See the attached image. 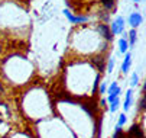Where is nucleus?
Here are the masks:
<instances>
[{
	"instance_id": "1",
	"label": "nucleus",
	"mask_w": 146,
	"mask_h": 138,
	"mask_svg": "<svg viewBox=\"0 0 146 138\" xmlns=\"http://www.w3.org/2000/svg\"><path fill=\"white\" fill-rule=\"evenodd\" d=\"M110 31H111L113 35H120V33H123V31H124V19H123L121 16H117L114 21L111 22Z\"/></svg>"
},
{
	"instance_id": "2",
	"label": "nucleus",
	"mask_w": 146,
	"mask_h": 138,
	"mask_svg": "<svg viewBox=\"0 0 146 138\" xmlns=\"http://www.w3.org/2000/svg\"><path fill=\"white\" fill-rule=\"evenodd\" d=\"M97 31H98V33L106 39V42L107 41H111L113 39V33H111V31H110V26L107 25V23H98V26H97Z\"/></svg>"
},
{
	"instance_id": "3",
	"label": "nucleus",
	"mask_w": 146,
	"mask_h": 138,
	"mask_svg": "<svg viewBox=\"0 0 146 138\" xmlns=\"http://www.w3.org/2000/svg\"><path fill=\"white\" fill-rule=\"evenodd\" d=\"M124 138H145V134H143L142 128L135 124V125L130 127L127 134H124Z\"/></svg>"
},
{
	"instance_id": "4",
	"label": "nucleus",
	"mask_w": 146,
	"mask_h": 138,
	"mask_svg": "<svg viewBox=\"0 0 146 138\" xmlns=\"http://www.w3.org/2000/svg\"><path fill=\"white\" fill-rule=\"evenodd\" d=\"M142 22H143V16L139 13V12H132L130 15H129V25L132 26V28H137V26H140L142 25Z\"/></svg>"
},
{
	"instance_id": "5",
	"label": "nucleus",
	"mask_w": 146,
	"mask_h": 138,
	"mask_svg": "<svg viewBox=\"0 0 146 138\" xmlns=\"http://www.w3.org/2000/svg\"><path fill=\"white\" fill-rule=\"evenodd\" d=\"M64 15L68 17V21L71 23H86L88 22V16H74L72 13H70V10H64Z\"/></svg>"
},
{
	"instance_id": "6",
	"label": "nucleus",
	"mask_w": 146,
	"mask_h": 138,
	"mask_svg": "<svg viewBox=\"0 0 146 138\" xmlns=\"http://www.w3.org/2000/svg\"><path fill=\"white\" fill-rule=\"evenodd\" d=\"M130 66H132V54H130V52H124V61H123V64H121V71H123L124 74H127Z\"/></svg>"
},
{
	"instance_id": "7",
	"label": "nucleus",
	"mask_w": 146,
	"mask_h": 138,
	"mask_svg": "<svg viewBox=\"0 0 146 138\" xmlns=\"http://www.w3.org/2000/svg\"><path fill=\"white\" fill-rule=\"evenodd\" d=\"M132 102H133V90H127V93H126V100H124V105H123V109L126 111V112L130 109Z\"/></svg>"
},
{
	"instance_id": "8",
	"label": "nucleus",
	"mask_w": 146,
	"mask_h": 138,
	"mask_svg": "<svg viewBox=\"0 0 146 138\" xmlns=\"http://www.w3.org/2000/svg\"><path fill=\"white\" fill-rule=\"evenodd\" d=\"M104 61H106V58H104L103 55H98V57H94V58H93L94 66H96L100 71H104Z\"/></svg>"
},
{
	"instance_id": "9",
	"label": "nucleus",
	"mask_w": 146,
	"mask_h": 138,
	"mask_svg": "<svg viewBox=\"0 0 146 138\" xmlns=\"http://www.w3.org/2000/svg\"><path fill=\"white\" fill-rule=\"evenodd\" d=\"M117 45H119V51H120L121 54L127 52V50H129V42H127V39H126V38H120Z\"/></svg>"
},
{
	"instance_id": "10",
	"label": "nucleus",
	"mask_w": 146,
	"mask_h": 138,
	"mask_svg": "<svg viewBox=\"0 0 146 138\" xmlns=\"http://www.w3.org/2000/svg\"><path fill=\"white\" fill-rule=\"evenodd\" d=\"M107 93H109V96H119L120 94V86L117 83H113L111 86L107 87Z\"/></svg>"
},
{
	"instance_id": "11",
	"label": "nucleus",
	"mask_w": 146,
	"mask_h": 138,
	"mask_svg": "<svg viewBox=\"0 0 146 138\" xmlns=\"http://www.w3.org/2000/svg\"><path fill=\"white\" fill-rule=\"evenodd\" d=\"M136 41H137V32H136V29L135 28H132L130 31H129V45L130 47H133L135 44H136Z\"/></svg>"
},
{
	"instance_id": "12",
	"label": "nucleus",
	"mask_w": 146,
	"mask_h": 138,
	"mask_svg": "<svg viewBox=\"0 0 146 138\" xmlns=\"http://www.w3.org/2000/svg\"><path fill=\"white\" fill-rule=\"evenodd\" d=\"M114 5H116V0H101V6L106 10L114 9Z\"/></svg>"
},
{
	"instance_id": "13",
	"label": "nucleus",
	"mask_w": 146,
	"mask_h": 138,
	"mask_svg": "<svg viewBox=\"0 0 146 138\" xmlns=\"http://www.w3.org/2000/svg\"><path fill=\"white\" fill-rule=\"evenodd\" d=\"M109 103H110V106H109L110 112H116V111L119 109V106H120V99H119V96L114 97V99H113L111 102H109Z\"/></svg>"
},
{
	"instance_id": "14",
	"label": "nucleus",
	"mask_w": 146,
	"mask_h": 138,
	"mask_svg": "<svg viewBox=\"0 0 146 138\" xmlns=\"http://www.w3.org/2000/svg\"><path fill=\"white\" fill-rule=\"evenodd\" d=\"M98 16H100V19H101L103 23H107V22L110 21V15H109L107 12H98Z\"/></svg>"
},
{
	"instance_id": "15",
	"label": "nucleus",
	"mask_w": 146,
	"mask_h": 138,
	"mask_svg": "<svg viewBox=\"0 0 146 138\" xmlns=\"http://www.w3.org/2000/svg\"><path fill=\"white\" fill-rule=\"evenodd\" d=\"M126 121H127V116H126V113H121V115L119 116V122H117V127H123L124 124H126Z\"/></svg>"
},
{
	"instance_id": "16",
	"label": "nucleus",
	"mask_w": 146,
	"mask_h": 138,
	"mask_svg": "<svg viewBox=\"0 0 146 138\" xmlns=\"http://www.w3.org/2000/svg\"><path fill=\"white\" fill-rule=\"evenodd\" d=\"M137 83H139V76L136 73H133L132 74V78H130V84L135 87V86H137Z\"/></svg>"
},
{
	"instance_id": "17",
	"label": "nucleus",
	"mask_w": 146,
	"mask_h": 138,
	"mask_svg": "<svg viewBox=\"0 0 146 138\" xmlns=\"http://www.w3.org/2000/svg\"><path fill=\"white\" fill-rule=\"evenodd\" d=\"M113 138H124V134L121 131V127H116V134Z\"/></svg>"
},
{
	"instance_id": "18",
	"label": "nucleus",
	"mask_w": 146,
	"mask_h": 138,
	"mask_svg": "<svg viewBox=\"0 0 146 138\" xmlns=\"http://www.w3.org/2000/svg\"><path fill=\"white\" fill-rule=\"evenodd\" d=\"M107 87H109V83H107V80L106 82H103L101 83V86H100V94H104V93H106V90H107Z\"/></svg>"
},
{
	"instance_id": "19",
	"label": "nucleus",
	"mask_w": 146,
	"mask_h": 138,
	"mask_svg": "<svg viewBox=\"0 0 146 138\" xmlns=\"http://www.w3.org/2000/svg\"><path fill=\"white\" fill-rule=\"evenodd\" d=\"M145 103H146V97H145V94L142 96V99H140V102H139V111H145Z\"/></svg>"
},
{
	"instance_id": "20",
	"label": "nucleus",
	"mask_w": 146,
	"mask_h": 138,
	"mask_svg": "<svg viewBox=\"0 0 146 138\" xmlns=\"http://www.w3.org/2000/svg\"><path fill=\"white\" fill-rule=\"evenodd\" d=\"M113 67H114V58H110V60H109V64H107V71L111 73V71H113Z\"/></svg>"
},
{
	"instance_id": "21",
	"label": "nucleus",
	"mask_w": 146,
	"mask_h": 138,
	"mask_svg": "<svg viewBox=\"0 0 146 138\" xmlns=\"http://www.w3.org/2000/svg\"><path fill=\"white\" fill-rule=\"evenodd\" d=\"M98 82H100V74L96 76V80H94V86H93V93L97 92V86H98Z\"/></svg>"
},
{
	"instance_id": "22",
	"label": "nucleus",
	"mask_w": 146,
	"mask_h": 138,
	"mask_svg": "<svg viewBox=\"0 0 146 138\" xmlns=\"http://www.w3.org/2000/svg\"><path fill=\"white\" fill-rule=\"evenodd\" d=\"M100 105H101V106H106V105H107V100H106V99H101Z\"/></svg>"
},
{
	"instance_id": "23",
	"label": "nucleus",
	"mask_w": 146,
	"mask_h": 138,
	"mask_svg": "<svg viewBox=\"0 0 146 138\" xmlns=\"http://www.w3.org/2000/svg\"><path fill=\"white\" fill-rule=\"evenodd\" d=\"M3 90H5V87H3V84H2V83H0V92H3Z\"/></svg>"
},
{
	"instance_id": "24",
	"label": "nucleus",
	"mask_w": 146,
	"mask_h": 138,
	"mask_svg": "<svg viewBox=\"0 0 146 138\" xmlns=\"http://www.w3.org/2000/svg\"><path fill=\"white\" fill-rule=\"evenodd\" d=\"M132 2H135V3H139V2H140V0H132Z\"/></svg>"
},
{
	"instance_id": "25",
	"label": "nucleus",
	"mask_w": 146,
	"mask_h": 138,
	"mask_svg": "<svg viewBox=\"0 0 146 138\" xmlns=\"http://www.w3.org/2000/svg\"><path fill=\"white\" fill-rule=\"evenodd\" d=\"M2 51H3V47H2V45H0V54H2Z\"/></svg>"
},
{
	"instance_id": "26",
	"label": "nucleus",
	"mask_w": 146,
	"mask_h": 138,
	"mask_svg": "<svg viewBox=\"0 0 146 138\" xmlns=\"http://www.w3.org/2000/svg\"><path fill=\"white\" fill-rule=\"evenodd\" d=\"M0 106H2V99H0Z\"/></svg>"
},
{
	"instance_id": "27",
	"label": "nucleus",
	"mask_w": 146,
	"mask_h": 138,
	"mask_svg": "<svg viewBox=\"0 0 146 138\" xmlns=\"http://www.w3.org/2000/svg\"><path fill=\"white\" fill-rule=\"evenodd\" d=\"M97 138H100V137H98V135H97Z\"/></svg>"
}]
</instances>
